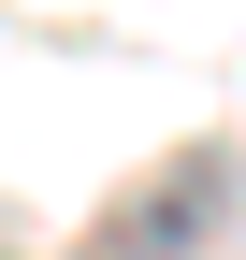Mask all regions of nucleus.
Wrapping results in <instances>:
<instances>
[{
  "mask_svg": "<svg viewBox=\"0 0 246 260\" xmlns=\"http://www.w3.org/2000/svg\"><path fill=\"white\" fill-rule=\"evenodd\" d=\"M232 203H246V159L203 145V159H174V174L116 217V246H102V260H218V217H232Z\"/></svg>",
  "mask_w": 246,
  "mask_h": 260,
  "instance_id": "obj_1",
  "label": "nucleus"
}]
</instances>
